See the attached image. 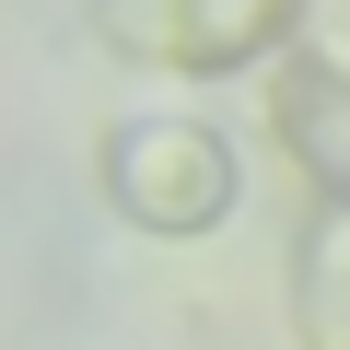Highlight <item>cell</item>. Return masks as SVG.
<instances>
[{"instance_id":"277c9868","label":"cell","mask_w":350,"mask_h":350,"mask_svg":"<svg viewBox=\"0 0 350 350\" xmlns=\"http://www.w3.org/2000/svg\"><path fill=\"white\" fill-rule=\"evenodd\" d=\"M292 327H304V350H350V211H338V199L304 211V245H292Z\"/></svg>"},{"instance_id":"3957f363","label":"cell","mask_w":350,"mask_h":350,"mask_svg":"<svg viewBox=\"0 0 350 350\" xmlns=\"http://www.w3.org/2000/svg\"><path fill=\"white\" fill-rule=\"evenodd\" d=\"M269 140L292 152L304 199H338L350 211V59H280L269 70Z\"/></svg>"},{"instance_id":"7a4b0ae2","label":"cell","mask_w":350,"mask_h":350,"mask_svg":"<svg viewBox=\"0 0 350 350\" xmlns=\"http://www.w3.org/2000/svg\"><path fill=\"white\" fill-rule=\"evenodd\" d=\"M82 24L105 59L129 70H175V82H234L257 59L292 47L304 0H82Z\"/></svg>"},{"instance_id":"6da1fadb","label":"cell","mask_w":350,"mask_h":350,"mask_svg":"<svg viewBox=\"0 0 350 350\" xmlns=\"http://www.w3.org/2000/svg\"><path fill=\"white\" fill-rule=\"evenodd\" d=\"M94 187H105V211H117L129 234L199 245V234H222L234 199H245V152H234L211 117H105Z\"/></svg>"}]
</instances>
